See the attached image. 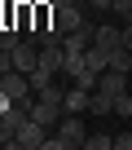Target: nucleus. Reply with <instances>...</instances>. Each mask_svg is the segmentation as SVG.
Instances as JSON below:
<instances>
[{
	"instance_id": "2",
	"label": "nucleus",
	"mask_w": 132,
	"mask_h": 150,
	"mask_svg": "<svg viewBox=\"0 0 132 150\" xmlns=\"http://www.w3.org/2000/svg\"><path fill=\"white\" fill-rule=\"evenodd\" d=\"M48 132L53 128H44V124H35V119H27L18 132H13V141H9V150H44V141H48Z\"/></svg>"
},
{
	"instance_id": "1",
	"label": "nucleus",
	"mask_w": 132,
	"mask_h": 150,
	"mask_svg": "<svg viewBox=\"0 0 132 150\" xmlns=\"http://www.w3.org/2000/svg\"><path fill=\"white\" fill-rule=\"evenodd\" d=\"M84 141H88V132H84V119H79V115H62V119H57V128L48 132L44 150H79Z\"/></svg>"
},
{
	"instance_id": "14",
	"label": "nucleus",
	"mask_w": 132,
	"mask_h": 150,
	"mask_svg": "<svg viewBox=\"0 0 132 150\" xmlns=\"http://www.w3.org/2000/svg\"><path fill=\"white\" fill-rule=\"evenodd\" d=\"M114 115H123V119L132 115V93H119L114 97Z\"/></svg>"
},
{
	"instance_id": "9",
	"label": "nucleus",
	"mask_w": 132,
	"mask_h": 150,
	"mask_svg": "<svg viewBox=\"0 0 132 150\" xmlns=\"http://www.w3.org/2000/svg\"><path fill=\"white\" fill-rule=\"evenodd\" d=\"M88 115H114V97L101 93V88H93V97H88Z\"/></svg>"
},
{
	"instance_id": "18",
	"label": "nucleus",
	"mask_w": 132,
	"mask_h": 150,
	"mask_svg": "<svg viewBox=\"0 0 132 150\" xmlns=\"http://www.w3.org/2000/svg\"><path fill=\"white\" fill-rule=\"evenodd\" d=\"M123 44H128V49H132V18H128V22H123Z\"/></svg>"
},
{
	"instance_id": "20",
	"label": "nucleus",
	"mask_w": 132,
	"mask_h": 150,
	"mask_svg": "<svg viewBox=\"0 0 132 150\" xmlns=\"http://www.w3.org/2000/svg\"><path fill=\"white\" fill-rule=\"evenodd\" d=\"M0 146H9V141H5V137H0Z\"/></svg>"
},
{
	"instance_id": "16",
	"label": "nucleus",
	"mask_w": 132,
	"mask_h": 150,
	"mask_svg": "<svg viewBox=\"0 0 132 150\" xmlns=\"http://www.w3.org/2000/svg\"><path fill=\"white\" fill-rule=\"evenodd\" d=\"M110 5H114V0H88V13H106Z\"/></svg>"
},
{
	"instance_id": "4",
	"label": "nucleus",
	"mask_w": 132,
	"mask_h": 150,
	"mask_svg": "<svg viewBox=\"0 0 132 150\" xmlns=\"http://www.w3.org/2000/svg\"><path fill=\"white\" fill-rule=\"evenodd\" d=\"M35 66H40V44L27 35V40L13 49V71H35Z\"/></svg>"
},
{
	"instance_id": "5",
	"label": "nucleus",
	"mask_w": 132,
	"mask_h": 150,
	"mask_svg": "<svg viewBox=\"0 0 132 150\" xmlns=\"http://www.w3.org/2000/svg\"><path fill=\"white\" fill-rule=\"evenodd\" d=\"M93 44H97V49H106V53H110V49H119V44H123V27L97 22V27H93Z\"/></svg>"
},
{
	"instance_id": "10",
	"label": "nucleus",
	"mask_w": 132,
	"mask_h": 150,
	"mask_svg": "<svg viewBox=\"0 0 132 150\" xmlns=\"http://www.w3.org/2000/svg\"><path fill=\"white\" fill-rule=\"evenodd\" d=\"M84 66H88V71H93V75H101V71H106V66H110V53H106V49H97V44H93V49H88V53H84Z\"/></svg>"
},
{
	"instance_id": "6",
	"label": "nucleus",
	"mask_w": 132,
	"mask_h": 150,
	"mask_svg": "<svg viewBox=\"0 0 132 150\" xmlns=\"http://www.w3.org/2000/svg\"><path fill=\"white\" fill-rule=\"evenodd\" d=\"M62 49H66V53H88V49H93V22L79 27V31H66V35H62Z\"/></svg>"
},
{
	"instance_id": "13",
	"label": "nucleus",
	"mask_w": 132,
	"mask_h": 150,
	"mask_svg": "<svg viewBox=\"0 0 132 150\" xmlns=\"http://www.w3.org/2000/svg\"><path fill=\"white\" fill-rule=\"evenodd\" d=\"M84 146H88V150H114V137H110V132H88Z\"/></svg>"
},
{
	"instance_id": "19",
	"label": "nucleus",
	"mask_w": 132,
	"mask_h": 150,
	"mask_svg": "<svg viewBox=\"0 0 132 150\" xmlns=\"http://www.w3.org/2000/svg\"><path fill=\"white\" fill-rule=\"evenodd\" d=\"M48 5H53V9H62V5H75V0H48Z\"/></svg>"
},
{
	"instance_id": "7",
	"label": "nucleus",
	"mask_w": 132,
	"mask_h": 150,
	"mask_svg": "<svg viewBox=\"0 0 132 150\" xmlns=\"http://www.w3.org/2000/svg\"><path fill=\"white\" fill-rule=\"evenodd\" d=\"M97 88H101V93H110V97H119V93H128V75L106 66V71L97 75Z\"/></svg>"
},
{
	"instance_id": "8",
	"label": "nucleus",
	"mask_w": 132,
	"mask_h": 150,
	"mask_svg": "<svg viewBox=\"0 0 132 150\" xmlns=\"http://www.w3.org/2000/svg\"><path fill=\"white\" fill-rule=\"evenodd\" d=\"M88 97H93V88H79V84H71V88H66V97H62L66 115H84V110H88Z\"/></svg>"
},
{
	"instance_id": "11",
	"label": "nucleus",
	"mask_w": 132,
	"mask_h": 150,
	"mask_svg": "<svg viewBox=\"0 0 132 150\" xmlns=\"http://www.w3.org/2000/svg\"><path fill=\"white\" fill-rule=\"evenodd\" d=\"M110 71H123V75H132V49H128V44L110 49Z\"/></svg>"
},
{
	"instance_id": "3",
	"label": "nucleus",
	"mask_w": 132,
	"mask_h": 150,
	"mask_svg": "<svg viewBox=\"0 0 132 150\" xmlns=\"http://www.w3.org/2000/svg\"><path fill=\"white\" fill-rule=\"evenodd\" d=\"M0 88H5L13 102H22V97H35V93H31V80H27V71H5V75H0Z\"/></svg>"
},
{
	"instance_id": "12",
	"label": "nucleus",
	"mask_w": 132,
	"mask_h": 150,
	"mask_svg": "<svg viewBox=\"0 0 132 150\" xmlns=\"http://www.w3.org/2000/svg\"><path fill=\"white\" fill-rule=\"evenodd\" d=\"M27 80H31V93H44V88L53 84V71H44V66H35V71H27Z\"/></svg>"
},
{
	"instance_id": "15",
	"label": "nucleus",
	"mask_w": 132,
	"mask_h": 150,
	"mask_svg": "<svg viewBox=\"0 0 132 150\" xmlns=\"http://www.w3.org/2000/svg\"><path fill=\"white\" fill-rule=\"evenodd\" d=\"M110 13H119V18L128 22V18H132V0H114V5H110Z\"/></svg>"
},
{
	"instance_id": "17",
	"label": "nucleus",
	"mask_w": 132,
	"mask_h": 150,
	"mask_svg": "<svg viewBox=\"0 0 132 150\" xmlns=\"http://www.w3.org/2000/svg\"><path fill=\"white\" fill-rule=\"evenodd\" d=\"M114 150H132V132H119L114 137Z\"/></svg>"
}]
</instances>
